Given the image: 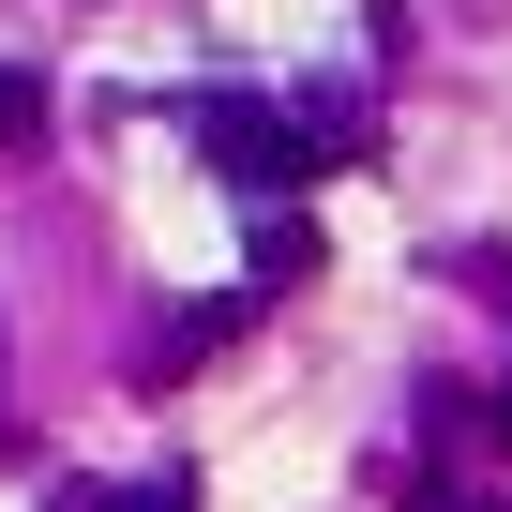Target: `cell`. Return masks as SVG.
I'll return each instance as SVG.
<instances>
[{
    "label": "cell",
    "instance_id": "5b68a950",
    "mask_svg": "<svg viewBox=\"0 0 512 512\" xmlns=\"http://www.w3.org/2000/svg\"><path fill=\"white\" fill-rule=\"evenodd\" d=\"M46 512H121V497H106V482H61V497H46Z\"/></svg>",
    "mask_w": 512,
    "mask_h": 512
},
{
    "label": "cell",
    "instance_id": "52a82bcc",
    "mask_svg": "<svg viewBox=\"0 0 512 512\" xmlns=\"http://www.w3.org/2000/svg\"><path fill=\"white\" fill-rule=\"evenodd\" d=\"M497 437H512V377H497Z\"/></svg>",
    "mask_w": 512,
    "mask_h": 512
},
{
    "label": "cell",
    "instance_id": "3957f363",
    "mask_svg": "<svg viewBox=\"0 0 512 512\" xmlns=\"http://www.w3.org/2000/svg\"><path fill=\"white\" fill-rule=\"evenodd\" d=\"M317 272V226L302 211H256V287H302Z\"/></svg>",
    "mask_w": 512,
    "mask_h": 512
},
{
    "label": "cell",
    "instance_id": "8992f818",
    "mask_svg": "<svg viewBox=\"0 0 512 512\" xmlns=\"http://www.w3.org/2000/svg\"><path fill=\"white\" fill-rule=\"evenodd\" d=\"M422 512H497V497H422Z\"/></svg>",
    "mask_w": 512,
    "mask_h": 512
},
{
    "label": "cell",
    "instance_id": "277c9868",
    "mask_svg": "<svg viewBox=\"0 0 512 512\" xmlns=\"http://www.w3.org/2000/svg\"><path fill=\"white\" fill-rule=\"evenodd\" d=\"M46 121V76H0V136H31Z\"/></svg>",
    "mask_w": 512,
    "mask_h": 512
},
{
    "label": "cell",
    "instance_id": "7a4b0ae2",
    "mask_svg": "<svg viewBox=\"0 0 512 512\" xmlns=\"http://www.w3.org/2000/svg\"><path fill=\"white\" fill-rule=\"evenodd\" d=\"M256 317V287H226V302H196V317H166V347H151V377H181V362H211L226 332Z\"/></svg>",
    "mask_w": 512,
    "mask_h": 512
},
{
    "label": "cell",
    "instance_id": "6da1fadb",
    "mask_svg": "<svg viewBox=\"0 0 512 512\" xmlns=\"http://www.w3.org/2000/svg\"><path fill=\"white\" fill-rule=\"evenodd\" d=\"M196 166H211L226 196H256V211H302L317 136H302L287 106H256V91H211V106H196Z\"/></svg>",
    "mask_w": 512,
    "mask_h": 512
}]
</instances>
